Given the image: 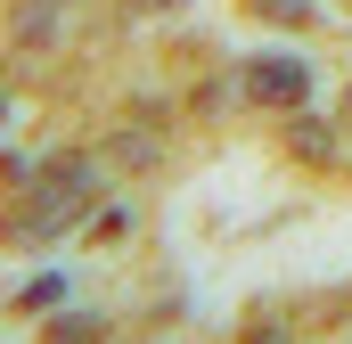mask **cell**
<instances>
[{"mask_svg":"<svg viewBox=\"0 0 352 344\" xmlns=\"http://www.w3.org/2000/svg\"><path fill=\"white\" fill-rule=\"evenodd\" d=\"M254 90L278 98V107H295V98H303V74H295V66H254Z\"/></svg>","mask_w":352,"mask_h":344,"instance_id":"cell-1","label":"cell"}]
</instances>
